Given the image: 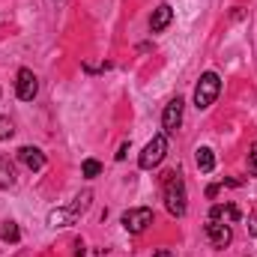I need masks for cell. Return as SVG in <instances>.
<instances>
[{"label": "cell", "mask_w": 257, "mask_h": 257, "mask_svg": "<svg viewBox=\"0 0 257 257\" xmlns=\"http://www.w3.org/2000/svg\"><path fill=\"white\" fill-rule=\"evenodd\" d=\"M162 189H165V206H168V212L177 215V218H183L186 215V183H183V177L177 171H168L162 177Z\"/></svg>", "instance_id": "6da1fadb"}, {"label": "cell", "mask_w": 257, "mask_h": 257, "mask_svg": "<svg viewBox=\"0 0 257 257\" xmlns=\"http://www.w3.org/2000/svg\"><path fill=\"white\" fill-rule=\"evenodd\" d=\"M218 93H221V78L215 72H203L200 81H197V87H194V108L206 111L218 99Z\"/></svg>", "instance_id": "7a4b0ae2"}, {"label": "cell", "mask_w": 257, "mask_h": 257, "mask_svg": "<svg viewBox=\"0 0 257 257\" xmlns=\"http://www.w3.org/2000/svg\"><path fill=\"white\" fill-rule=\"evenodd\" d=\"M165 153H168V135H153V141L144 147V153H141L138 165H141L144 171H153V168H159V165H162Z\"/></svg>", "instance_id": "3957f363"}, {"label": "cell", "mask_w": 257, "mask_h": 257, "mask_svg": "<svg viewBox=\"0 0 257 257\" xmlns=\"http://www.w3.org/2000/svg\"><path fill=\"white\" fill-rule=\"evenodd\" d=\"M153 209L150 206H135V209H128L123 212V227H126L128 233H144L150 224H153Z\"/></svg>", "instance_id": "277c9868"}, {"label": "cell", "mask_w": 257, "mask_h": 257, "mask_svg": "<svg viewBox=\"0 0 257 257\" xmlns=\"http://www.w3.org/2000/svg\"><path fill=\"white\" fill-rule=\"evenodd\" d=\"M36 93H39V78L30 69H18V75H15V96L21 102H33Z\"/></svg>", "instance_id": "5b68a950"}, {"label": "cell", "mask_w": 257, "mask_h": 257, "mask_svg": "<svg viewBox=\"0 0 257 257\" xmlns=\"http://www.w3.org/2000/svg\"><path fill=\"white\" fill-rule=\"evenodd\" d=\"M183 99L177 96V99H171L168 102V108H165V114H162V126H165V135H174L177 128H180V123H183Z\"/></svg>", "instance_id": "8992f818"}, {"label": "cell", "mask_w": 257, "mask_h": 257, "mask_svg": "<svg viewBox=\"0 0 257 257\" xmlns=\"http://www.w3.org/2000/svg\"><path fill=\"white\" fill-rule=\"evenodd\" d=\"M206 236H209L212 248H227V245L233 242V230H230V224H224V221H209V224H206Z\"/></svg>", "instance_id": "52a82bcc"}, {"label": "cell", "mask_w": 257, "mask_h": 257, "mask_svg": "<svg viewBox=\"0 0 257 257\" xmlns=\"http://www.w3.org/2000/svg\"><path fill=\"white\" fill-rule=\"evenodd\" d=\"M209 221H224V224H236L239 221V209L233 203H215L209 209Z\"/></svg>", "instance_id": "ba28073f"}, {"label": "cell", "mask_w": 257, "mask_h": 257, "mask_svg": "<svg viewBox=\"0 0 257 257\" xmlns=\"http://www.w3.org/2000/svg\"><path fill=\"white\" fill-rule=\"evenodd\" d=\"M18 159H21V165H27L30 171H42V168H45V153L36 150V147H21V150H18Z\"/></svg>", "instance_id": "9c48e42d"}, {"label": "cell", "mask_w": 257, "mask_h": 257, "mask_svg": "<svg viewBox=\"0 0 257 257\" xmlns=\"http://www.w3.org/2000/svg\"><path fill=\"white\" fill-rule=\"evenodd\" d=\"M171 18H174V9H171L168 3L156 6V12H153V18H150V30H153V33H162V30L171 24Z\"/></svg>", "instance_id": "30bf717a"}, {"label": "cell", "mask_w": 257, "mask_h": 257, "mask_svg": "<svg viewBox=\"0 0 257 257\" xmlns=\"http://www.w3.org/2000/svg\"><path fill=\"white\" fill-rule=\"evenodd\" d=\"M15 180V165L9 162V156H0V189H12Z\"/></svg>", "instance_id": "8fae6325"}, {"label": "cell", "mask_w": 257, "mask_h": 257, "mask_svg": "<svg viewBox=\"0 0 257 257\" xmlns=\"http://www.w3.org/2000/svg\"><path fill=\"white\" fill-rule=\"evenodd\" d=\"M194 162H197V168H200L203 174H209V171L215 168V153H212L209 147H197V153H194Z\"/></svg>", "instance_id": "7c38bea8"}, {"label": "cell", "mask_w": 257, "mask_h": 257, "mask_svg": "<svg viewBox=\"0 0 257 257\" xmlns=\"http://www.w3.org/2000/svg\"><path fill=\"white\" fill-rule=\"evenodd\" d=\"M90 200H93V192H81L78 197H75V203L69 206V212H72V215L78 218L81 212H87V209H90Z\"/></svg>", "instance_id": "4fadbf2b"}, {"label": "cell", "mask_w": 257, "mask_h": 257, "mask_svg": "<svg viewBox=\"0 0 257 257\" xmlns=\"http://www.w3.org/2000/svg\"><path fill=\"white\" fill-rule=\"evenodd\" d=\"M0 239H3V242H18V239H21L18 224H15V221H3V224H0Z\"/></svg>", "instance_id": "5bb4252c"}, {"label": "cell", "mask_w": 257, "mask_h": 257, "mask_svg": "<svg viewBox=\"0 0 257 257\" xmlns=\"http://www.w3.org/2000/svg\"><path fill=\"white\" fill-rule=\"evenodd\" d=\"M69 221H75V215H72L69 209H54V212L48 215V224H51V227H66Z\"/></svg>", "instance_id": "9a60e30c"}, {"label": "cell", "mask_w": 257, "mask_h": 257, "mask_svg": "<svg viewBox=\"0 0 257 257\" xmlns=\"http://www.w3.org/2000/svg\"><path fill=\"white\" fill-rule=\"evenodd\" d=\"M81 171H84V177H87V180H93V177H99V174H102V165H99L96 159H87Z\"/></svg>", "instance_id": "2e32d148"}, {"label": "cell", "mask_w": 257, "mask_h": 257, "mask_svg": "<svg viewBox=\"0 0 257 257\" xmlns=\"http://www.w3.org/2000/svg\"><path fill=\"white\" fill-rule=\"evenodd\" d=\"M15 135V123L9 117H0V141H9Z\"/></svg>", "instance_id": "e0dca14e"}, {"label": "cell", "mask_w": 257, "mask_h": 257, "mask_svg": "<svg viewBox=\"0 0 257 257\" xmlns=\"http://www.w3.org/2000/svg\"><path fill=\"white\" fill-rule=\"evenodd\" d=\"M248 168H251V174H257V141L251 147V153H248Z\"/></svg>", "instance_id": "ac0fdd59"}, {"label": "cell", "mask_w": 257, "mask_h": 257, "mask_svg": "<svg viewBox=\"0 0 257 257\" xmlns=\"http://www.w3.org/2000/svg\"><path fill=\"white\" fill-rule=\"evenodd\" d=\"M248 233H251V236H257V209L251 212V218H248Z\"/></svg>", "instance_id": "d6986e66"}, {"label": "cell", "mask_w": 257, "mask_h": 257, "mask_svg": "<svg viewBox=\"0 0 257 257\" xmlns=\"http://www.w3.org/2000/svg\"><path fill=\"white\" fill-rule=\"evenodd\" d=\"M126 153H128V144H123V147H120V153H117V162H123V159H126Z\"/></svg>", "instance_id": "ffe728a7"}, {"label": "cell", "mask_w": 257, "mask_h": 257, "mask_svg": "<svg viewBox=\"0 0 257 257\" xmlns=\"http://www.w3.org/2000/svg\"><path fill=\"white\" fill-rule=\"evenodd\" d=\"M75 257H84V242H81V239L75 242Z\"/></svg>", "instance_id": "44dd1931"}, {"label": "cell", "mask_w": 257, "mask_h": 257, "mask_svg": "<svg viewBox=\"0 0 257 257\" xmlns=\"http://www.w3.org/2000/svg\"><path fill=\"white\" fill-rule=\"evenodd\" d=\"M153 257H174V251H168V248H165V251H156Z\"/></svg>", "instance_id": "7402d4cb"}]
</instances>
